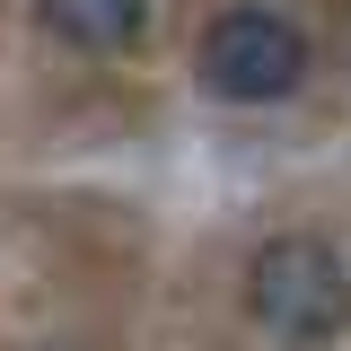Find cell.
Instances as JSON below:
<instances>
[{
  "instance_id": "cell-1",
  "label": "cell",
  "mask_w": 351,
  "mask_h": 351,
  "mask_svg": "<svg viewBox=\"0 0 351 351\" xmlns=\"http://www.w3.org/2000/svg\"><path fill=\"white\" fill-rule=\"evenodd\" d=\"M246 290H255L263 334H281V343H334L351 316V272L325 237H272L246 272Z\"/></svg>"
},
{
  "instance_id": "cell-2",
  "label": "cell",
  "mask_w": 351,
  "mask_h": 351,
  "mask_svg": "<svg viewBox=\"0 0 351 351\" xmlns=\"http://www.w3.org/2000/svg\"><path fill=\"white\" fill-rule=\"evenodd\" d=\"M193 71H202V88L237 97V106H272V97H290L307 80V36L272 9H228V18L202 27Z\"/></svg>"
},
{
  "instance_id": "cell-3",
  "label": "cell",
  "mask_w": 351,
  "mask_h": 351,
  "mask_svg": "<svg viewBox=\"0 0 351 351\" xmlns=\"http://www.w3.org/2000/svg\"><path fill=\"white\" fill-rule=\"evenodd\" d=\"M44 27L62 44H80V53H114V44L141 36V9H132V0H53Z\"/></svg>"
}]
</instances>
